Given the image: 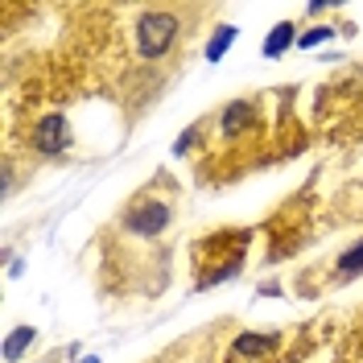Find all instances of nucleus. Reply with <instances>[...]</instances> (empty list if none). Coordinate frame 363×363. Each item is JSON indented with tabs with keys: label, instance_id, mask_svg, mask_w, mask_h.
<instances>
[{
	"label": "nucleus",
	"instance_id": "nucleus-6",
	"mask_svg": "<svg viewBox=\"0 0 363 363\" xmlns=\"http://www.w3.org/2000/svg\"><path fill=\"white\" fill-rule=\"evenodd\" d=\"M277 29H281V33H277V38H272V42H269V54H277L281 45H285V42H289V38H294V25H277Z\"/></svg>",
	"mask_w": 363,
	"mask_h": 363
},
{
	"label": "nucleus",
	"instance_id": "nucleus-3",
	"mask_svg": "<svg viewBox=\"0 0 363 363\" xmlns=\"http://www.w3.org/2000/svg\"><path fill=\"white\" fill-rule=\"evenodd\" d=\"M29 145L42 153V157H62L70 149V124H67V116H42L33 128H29Z\"/></svg>",
	"mask_w": 363,
	"mask_h": 363
},
{
	"label": "nucleus",
	"instance_id": "nucleus-2",
	"mask_svg": "<svg viewBox=\"0 0 363 363\" xmlns=\"http://www.w3.org/2000/svg\"><path fill=\"white\" fill-rule=\"evenodd\" d=\"M186 17L190 9H174V4H149L133 13V54L140 62H161L169 58L178 42L186 38Z\"/></svg>",
	"mask_w": 363,
	"mask_h": 363
},
{
	"label": "nucleus",
	"instance_id": "nucleus-1",
	"mask_svg": "<svg viewBox=\"0 0 363 363\" xmlns=\"http://www.w3.org/2000/svg\"><path fill=\"white\" fill-rule=\"evenodd\" d=\"M174 215H178V186L169 174H157L153 182H145L120 206V215L99 235L108 289H133V294L145 297L165 289Z\"/></svg>",
	"mask_w": 363,
	"mask_h": 363
},
{
	"label": "nucleus",
	"instance_id": "nucleus-4",
	"mask_svg": "<svg viewBox=\"0 0 363 363\" xmlns=\"http://www.w3.org/2000/svg\"><path fill=\"white\" fill-rule=\"evenodd\" d=\"M25 342H33V330H29V326L13 330V335H9V342H4V359H9V363H17V355H21V347H25Z\"/></svg>",
	"mask_w": 363,
	"mask_h": 363
},
{
	"label": "nucleus",
	"instance_id": "nucleus-5",
	"mask_svg": "<svg viewBox=\"0 0 363 363\" xmlns=\"http://www.w3.org/2000/svg\"><path fill=\"white\" fill-rule=\"evenodd\" d=\"M351 272H363V244L339 256V277H351Z\"/></svg>",
	"mask_w": 363,
	"mask_h": 363
}]
</instances>
